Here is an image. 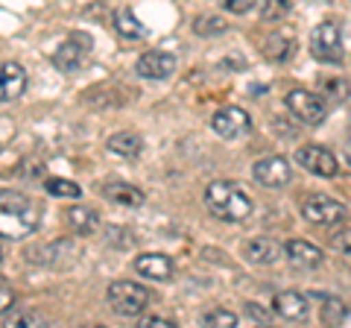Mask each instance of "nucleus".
<instances>
[{"mask_svg": "<svg viewBox=\"0 0 351 328\" xmlns=\"http://www.w3.org/2000/svg\"><path fill=\"white\" fill-rule=\"evenodd\" d=\"M106 147H108V152H117V156L138 159L141 150H144V141H141L135 132H114L106 141Z\"/></svg>", "mask_w": 351, "mask_h": 328, "instance_id": "19", "label": "nucleus"}, {"mask_svg": "<svg viewBox=\"0 0 351 328\" xmlns=\"http://www.w3.org/2000/svg\"><path fill=\"white\" fill-rule=\"evenodd\" d=\"M114 30H117L123 38H129V41H138V38L147 36V27L135 18V12H132V9H117V12H114Z\"/></svg>", "mask_w": 351, "mask_h": 328, "instance_id": "21", "label": "nucleus"}, {"mask_svg": "<svg viewBox=\"0 0 351 328\" xmlns=\"http://www.w3.org/2000/svg\"><path fill=\"white\" fill-rule=\"evenodd\" d=\"M284 255H287V261L293 267L299 270H313L322 264V249L311 244V240H302V237H293L287 240V246H284Z\"/></svg>", "mask_w": 351, "mask_h": 328, "instance_id": "13", "label": "nucleus"}, {"mask_svg": "<svg viewBox=\"0 0 351 328\" xmlns=\"http://www.w3.org/2000/svg\"><path fill=\"white\" fill-rule=\"evenodd\" d=\"M141 325H173L170 320H161V316H149V320H144Z\"/></svg>", "mask_w": 351, "mask_h": 328, "instance_id": "33", "label": "nucleus"}, {"mask_svg": "<svg viewBox=\"0 0 351 328\" xmlns=\"http://www.w3.org/2000/svg\"><path fill=\"white\" fill-rule=\"evenodd\" d=\"M44 188H47V194L50 196H64V200H76V196L82 194V188L76 182H71V179H47L44 182Z\"/></svg>", "mask_w": 351, "mask_h": 328, "instance_id": "25", "label": "nucleus"}, {"mask_svg": "<svg viewBox=\"0 0 351 328\" xmlns=\"http://www.w3.org/2000/svg\"><path fill=\"white\" fill-rule=\"evenodd\" d=\"M284 103H287L290 115H293L295 120H302V124H307V126H319L322 120H325V115H328L322 97L313 94V91H304V89L287 91Z\"/></svg>", "mask_w": 351, "mask_h": 328, "instance_id": "6", "label": "nucleus"}, {"mask_svg": "<svg viewBox=\"0 0 351 328\" xmlns=\"http://www.w3.org/2000/svg\"><path fill=\"white\" fill-rule=\"evenodd\" d=\"M322 323L325 325H339L348 316V308L343 305V299H337V296H328L325 302H322Z\"/></svg>", "mask_w": 351, "mask_h": 328, "instance_id": "23", "label": "nucleus"}, {"mask_svg": "<svg viewBox=\"0 0 351 328\" xmlns=\"http://www.w3.org/2000/svg\"><path fill=\"white\" fill-rule=\"evenodd\" d=\"M295 53V41L290 36H281V32H272V36L263 41V56L269 62H287Z\"/></svg>", "mask_w": 351, "mask_h": 328, "instance_id": "20", "label": "nucleus"}, {"mask_svg": "<svg viewBox=\"0 0 351 328\" xmlns=\"http://www.w3.org/2000/svg\"><path fill=\"white\" fill-rule=\"evenodd\" d=\"M243 255H246L249 264L272 267L281 258V246L272 237H252V240H246V244H243Z\"/></svg>", "mask_w": 351, "mask_h": 328, "instance_id": "15", "label": "nucleus"}, {"mask_svg": "<svg viewBox=\"0 0 351 328\" xmlns=\"http://www.w3.org/2000/svg\"><path fill=\"white\" fill-rule=\"evenodd\" d=\"M252 176H255V182L263 185V188H284V185H290V179H293V167L284 156H263L261 161H255Z\"/></svg>", "mask_w": 351, "mask_h": 328, "instance_id": "9", "label": "nucleus"}, {"mask_svg": "<svg viewBox=\"0 0 351 328\" xmlns=\"http://www.w3.org/2000/svg\"><path fill=\"white\" fill-rule=\"evenodd\" d=\"M246 311H249L252 316H255V320H261V323H269V314H267V311H261L258 305H246Z\"/></svg>", "mask_w": 351, "mask_h": 328, "instance_id": "32", "label": "nucleus"}, {"mask_svg": "<svg viewBox=\"0 0 351 328\" xmlns=\"http://www.w3.org/2000/svg\"><path fill=\"white\" fill-rule=\"evenodd\" d=\"M0 261H3V249H0Z\"/></svg>", "mask_w": 351, "mask_h": 328, "instance_id": "34", "label": "nucleus"}, {"mask_svg": "<svg viewBox=\"0 0 351 328\" xmlns=\"http://www.w3.org/2000/svg\"><path fill=\"white\" fill-rule=\"evenodd\" d=\"M173 71H176V56L164 50H147L135 62V73L144 76V80H167Z\"/></svg>", "mask_w": 351, "mask_h": 328, "instance_id": "11", "label": "nucleus"}, {"mask_svg": "<svg viewBox=\"0 0 351 328\" xmlns=\"http://www.w3.org/2000/svg\"><path fill=\"white\" fill-rule=\"evenodd\" d=\"M295 161H299L307 173H313V176H322V179L337 176V170H339L337 156L328 147H319V144H304V147H299V152H295Z\"/></svg>", "mask_w": 351, "mask_h": 328, "instance_id": "7", "label": "nucleus"}, {"mask_svg": "<svg viewBox=\"0 0 351 328\" xmlns=\"http://www.w3.org/2000/svg\"><path fill=\"white\" fill-rule=\"evenodd\" d=\"M331 246H334V249H339L343 255H351V226L339 229V232H334V235H331Z\"/></svg>", "mask_w": 351, "mask_h": 328, "instance_id": "28", "label": "nucleus"}, {"mask_svg": "<svg viewBox=\"0 0 351 328\" xmlns=\"http://www.w3.org/2000/svg\"><path fill=\"white\" fill-rule=\"evenodd\" d=\"M311 53L316 62H325V65L343 62V32H339L337 21H322L311 32Z\"/></svg>", "mask_w": 351, "mask_h": 328, "instance_id": "5", "label": "nucleus"}, {"mask_svg": "<svg viewBox=\"0 0 351 328\" xmlns=\"http://www.w3.org/2000/svg\"><path fill=\"white\" fill-rule=\"evenodd\" d=\"M205 205L226 223H243L252 217V196L234 182H211L205 188Z\"/></svg>", "mask_w": 351, "mask_h": 328, "instance_id": "2", "label": "nucleus"}, {"mask_svg": "<svg viewBox=\"0 0 351 328\" xmlns=\"http://www.w3.org/2000/svg\"><path fill=\"white\" fill-rule=\"evenodd\" d=\"M68 223L76 235H94L100 232V214L94 209H85V205H73L68 209Z\"/></svg>", "mask_w": 351, "mask_h": 328, "instance_id": "18", "label": "nucleus"}, {"mask_svg": "<svg viewBox=\"0 0 351 328\" xmlns=\"http://www.w3.org/2000/svg\"><path fill=\"white\" fill-rule=\"evenodd\" d=\"M27 89V71L18 62H6L0 65V103H9L21 97Z\"/></svg>", "mask_w": 351, "mask_h": 328, "instance_id": "14", "label": "nucleus"}, {"mask_svg": "<svg viewBox=\"0 0 351 328\" xmlns=\"http://www.w3.org/2000/svg\"><path fill=\"white\" fill-rule=\"evenodd\" d=\"M41 223V205L21 191H0V237L21 240Z\"/></svg>", "mask_w": 351, "mask_h": 328, "instance_id": "1", "label": "nucleus"}, {"mask_svg": "<svg viewBox=\"0 0 351 328\" xmlns=\"http://www.w3.org/2000/svg\"><path fill=\"white\" fill-rule=\"evenodd\" d=\"M152 302L149 288L138 281H112L108 284V305L120 316H141Z\"/></svg>", "mask_w": 351, "mask_h": 328, "instance_id": "3", "label": "nucleus"}, {"mask_svg": "<svg viewBox=\"0 0 351 328\" xmlns=\"http://www.w3.org/2000/svg\"><path fill=\"white\" fill-rule=\"evenodd\" d=\"M88 53H91V38L82 36V32H73L68 36L64 45H59V50L53 53V65H56L59 71H76L82 68V62L88 59Z\"/></svg>", "mask_w": 351, "mask_h": 328, "instance_id": "10", "label": "nucleus"}, {"mask_svg": "<svg viewBox=\"0 0 351 328\" xmlns=\"http://www.w3.org/2000/svg\"><path fill=\"white\" fill-rule=\"evenodd\" d=\"M135 272L152 281H170L176 267H173V258L164 253H141L135 258Z\"/></svg>", "mask_w": 351, "mask_h": 328, "instance_id": "12", "label": "nucleus"}, {"mask_svg": "<svg viewBox=\"0 0 351 328\" xmlns=\"http://www.w3.org/2000/svg\"><path fill=\"white\" fill-rule=\"evenodd\" d=\"M293 3L290 0H267L261 9V21H267V24H278V21H284L290 15Z\"/></svg>", "mask_w": 351, "mask_h": 328, "instance_id": "24", "label": "nucleus"}, {"mask_svg": "<svg viewBox=\"0 0 351 328\" xmlns=\"http://www.w3.org/2000/svg\"><path fill=\"white\" fill-rule=\"evenodd\" d=\"M202 323L211 325V328H234L237 325V314L226 311V308H214V311H208L202 316Z\"/></svg>", "mask_w": 351, "mask_h": 328, "instance_id": "27", "label": "nucleus"}, {"mask_svg": "<svg viewBox=\"0 0 351 328\" xmlns=\"http://www.w3.org/2000/svg\"><path fill=\"white\" fill-rule=\"evenodd\" d=\"M12 132H15V126L6 117H0V150L6 147V138H12Z\"/></svg>", "mask_w": 351, "mask_h": 328, "instance_id": "31", "label": "nucleus"}, {"mask_svg": "<svg viewBox=\"0 0 351 328\" xmlns=\"http://www.w3.org/2000/svg\"><path fill=\"white\" fill-rule=\"evenodd\" d=\"M211 129L219 138L234 141V138H243L252 129V117L240 106H223V108H217V112H214Z\"/></svg>", "mask_w": 351, "mask_h": 328, "instance_id": "8", "label": "nucleus"}, {"mask_svg": "<svg viewBox=\"0 0 351 328\" xmlns=\"http://www.w3.org/2000/svg\"><path fill=\"white\" fill-rule=\"evenodd\" d=\"M258 0H223V9L226 12H234V15H246L255 9Z\"/></svg>", "mask_w": 351, "mask_h": 328, "instance_id": "29", "label": "nucleus"}, {"mask_svg": "<svg viewBox=\"0 0 351 328\" xmlns=\"http://www.w3.org/2000/svg\"><path fill=\"white\" fill-rule=\"evenodd\" d=\"M103 196L114 205H123V209H141L147 202V194L135 188V185H126V182H108L103 185Z\"/></svg>", "mask_w": 351, "mask_h": 328, "instance_id": "17", "label": "nucleus"}, {"mask_svg": "<svg viewBox=\"0 0 351 328\" xmlns=\"http://www.w3.org/2000/svg\"><path fill=\"white\" fill-rule=\"evenodd\" d=\"M193 32L196 36H219V32H226V21L219 15H202L193 21Z\"/></svg>", "mask_w": 351, "mask_h": 328, "instance_id": "26", "label": "nucleus"}, {"mask_svg": "<svg viewBox=\"0 0 351 328\" xmlns=\"http://www.w3.org/2000/svg\"><path fill=\"white\" fill-rule=\"evenodd\" d=\"M272 308H276L278 316L290 323H302L307 320V296L299 290H281L276 293V302H272Z\"/></svg>", "mask_w": 351, "mask_h": 328, "instance_id": "16", "label": "nucleus"}, {"mask_svg": "<svg viewBox=\"0 0 351 328\" xmlns=\"http://www.w3.org/2000/svg\"><path fill=\"white\" fill-rule=\"evenodd\" d=\"M319 97H325V100H331V103H343V100H348V82L339 80V76H322Z\"/></svg>", "mask_w": 351, "mask_h": 328, "instance_id": "22", "label": "nucleus"}, {"mask_svg": "<svg viewBox=\"0 0 351 328\" xmlns=\"http://www.w3.org/2000/svg\"><path fill=\"white\" fill-rule=\"evenodd\" d=\"M15 305V293H12V288H6V284H0V314L3 311H9Z\"/></svg>", "mask_w": 351, "mask_h": 328, "instance_id": "30", "label": "nucleus"}, {"mask_svg": "<svg viewBox=\"0 0 351 328\" xmlns=\"http://www.w3.org/2000/svg\"><path fill=\"white\" fill-rule=\"evenodd\" d=\"M302 217L313 226L337 229L346 220V205L331 200V196H325V194H311L302 200Z\"/></svg>", "mask_w": 351, "mask_h": 328, "instance_id": "4", "label": "nucleus"}]
</instances>
